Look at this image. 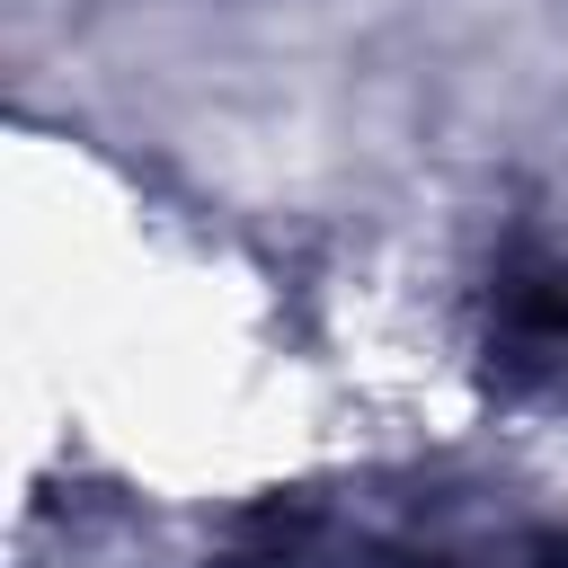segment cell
Returning a JSON list of instances; mask_svg holds the SVG:
<instances>
[{
    "label": "cell",
    "mask_w": 568,
    "mask_h": 568,
    "mask_svg": "<svg viewBox=\"0 0 568 568\" xmlns=\"http://www.w3.org/2000/svg\"><path fill=\"white\" fill-rule=\"evenodd\" d=\"M488 346L515 382L568 390V240H532L506 257L488 302Z\"/></svg>",
    "instance_id": "cell-1"
}]
</instances>
